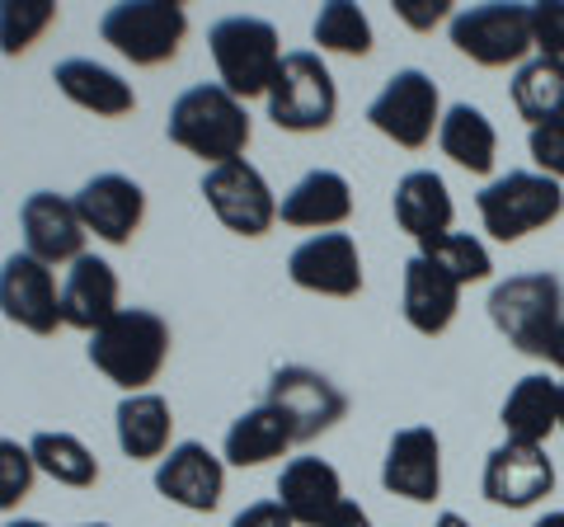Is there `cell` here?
<instances>
[{
    "mask_svg": "<svg viewBox=\"0 0 564 527\" xmlns=\"http://www.w3.org/2000/svg\"><path fill=\"white\" fill-rule=\"evenodd\" d=\"M231 527H296V523L288 518V508L278 499H259V504H245Z\"/></svg>",
    "mask_w": 564,
    "mask_h": 527,
    "instance_id": "obj_38",
    "label": "cell"
},
{
    "mask_svg": "<svg viewBox=\"0 0 564 527\" xmlns=\"http://www.w3.org/2000/svg\"><path fill=\"white\" fill-rule=\"evenodd\" d=\"M395 14L410 29H433L452 14V0H395Z\"/></svg>",
    "mask_w": 564,
    "mask_h": 527,
    "instance_id": "obj_37",
    "label": "cell"
},
{
    "mask_svg": "<svg viewBox=\"0 0 564 527\" xmlns=\"http://www.w3.org/2000/svg\"><path fill=\"white\" fill-rule=\"evenodd\" d=\"M212 62H217L221 90H231L240 104L254 95H269V85L282 66V43L278 29L269 20H254V14H226V20L212 24L207 33Z\"/></svg>",
    "mask_w": 564,
    "mask_h": 527,
    "instance_id": "obj_3",
    "label": "cell"
},
{
    "mask_svg": "<svg viewBox=\"0 0 564 527\" xmlns=\"http://www.w3.org/2000/svg\"><path fill=\"white\" fill-rule=\"evenodd\" d=\"M33 476H39V466H33V452L10 443V438H0V508H20L33 490Z\"/></svg>",
    "mask_w": 564,
    "mask_h": 527,
    "instance_id": "obj_34",
    "label": "cell"
},
{
    "mask_svg": "<svg viewBox=\"0 0 564 527\" xmlns=\"http://www.w3.org/2000/svg\"><path fill=\"white\" fill-rule=\"evenodd\" d=\"M503 433L513 443H532L541 448L545 438L560 429V381H551L545 373L522 377L503 400Z\"/></svg>",
    "mask_w": 564,
    "mask_h": 527,
    "instance_id": "obj_25",
    "label": "cell"
},
{
    "mask_svg": "<svg viewBox=\"0 0 564 527\" xmlns=\"http://www.w3.org/2000/svg\"><path fill=\"white\" fill-rule=\"evenodd\" d=\"M545 363H551V367H560V373H564V321L555 325L551 344H545Z\"/></svg>",
    "mask_w": 564,
    "mask_h": 527,
    "instance_id": "obj_40",
    "label": "cell"
},
{
    "mask_svg": "<svg viewBox=\"0 0 564 527\" xmlns=\"http://www.w3.org/2000/svg\"><path fill=\"white\" fill-rule=\"evenodd\" d=\"M99 33L132 66H161L180 52L188 33V14L174 0H122V6L104 10Z\"/></svg>",
    "mask_w": 564,
    "mask_h": 527,
    "instance_id": "obj_6",
    "label": "cell"
},
{
    "mask_svg": "<svg viewBox=\"0 0 564 527\" xmlns=\"http://www.w3.org/2000/svg\"><path fill=\"white\" fill-rule=\"evenodd\" d=\"M437 147L462 170L489 174L494 155H499V132H494V122L475 109V104H452L443 114V128H437Z\"/></svg>",
    "mask_w": 564,
    "mask_h": 527,
    "instance_id": "obj_28",
    "label": "cell"
},
{
    "mask_svg": "<svg viewBox=\"0 0 564 527\" xmlns=\"http://www.w3.org/2000/svg\"><path fill=\"white\" fill-rule=\"evenodd\" d=\"M122 306H118V273L109 259L99 255H80L70 264L66 283H62V325L70 330H85V335H95L113 321Z\"/></svg>",
    "mask_w": 564,
    "mask_h": 527,
    "instance_id": "obj_20",
    "label": "cell"
},
{
    "mask_svg": "<svg viewBox=\"0 0 564 527\" xmlns=\"http://www.w3.org/2000/svg\"><path fill=\"white\" fill-rule=\"evenodd\" d=\"M532 39L541 57L564 62V0H541L532 6Z\"/></svg>",
    "mask_w": 564,
    "mask_h": 527,
    "instance_id": "obj_35",
    "label": "cell"
},
{
    "mask_svg": "<svg viewBox=\"0 0 564 527\" xmlns=\"http://www.w3.org/2000/svg\"><path fill=\"white\" fill-rule=\"evenodd\" d=\"M76 213L85 222V232H95L109 245H128L137 236L141 217H147V193L128 174H95L76 193Z\"/></svg>",
    "mask_w": 564,
    "mask_h": 527,
    "instance_id": "obj_17",
    "label": "cell"
},
{
    "mask_svg": "<svg viewBox=\"0 0 564 527\" xmlns=\"http://www.w3.org/2000/svg\"><path fill=\"white\" fill-rule=\"evenodd\" d=\"M278 217L288 226H339L352 217V189L339 170H311L302 174L278 203Z\"/></svg>",
    "mask_w": 564,
    "mask_h": 527,
    "instance_id": "obj_22",
    "label": "cell"
},
{
    "mask_svg": "<svg viewBox=\"0 0 564 527\" xmlns=\"http://www.w3.org/2000/svg\"><path fill=\"white\" fill-rule=\"evenodd\" d=\"M527 151H532V161H536L541 174L564 180V118L545 122V128H532V137H527Z\"/></svg>",
    "mask_w": 564,
    "mask_h": 527,
    "instance_id": "obj_36",
    "label": "cell"
},
{
    "mask_svg": "<svg viewBox=\"0 0 564 527\" xmlns=\"http://www.w3.org/2000/svg\"><path fill=\"white\" fill-rule=\"evenodd\" d=\"M263 400L288 415L296 443H311V438H321L325 429H334L348 415V396L339 386H334L325 373H315V367H302V363L278 367L269 377V396Z\"/></svg>",
    "mask_w": 564,
    "mask_h": 527,
    "instance_id": "obj_11",
    "label": "cell"
},
{
    "mask_svg": "<svg viewBox=\"0 0 564 527\" xmlns=\"http://www.w3.org/2000/svg\"><path fill=\"white\" fill-rule=\"evenodd\" d=\"M456 306H462V283L437 269L433 259L414 255L404 264V321H410L419 335H443V330L456 321Z\"/></svg>",
    "mask_w": 564,
    "mask_h": 527,
    "instance_id": "obj_21",
    "label": "cell"
},
{
    "mask_svg": "<svg viewBox=\"0 0 564 527\" xmlns=\"http://www.w3.org/2000/svg\"><path fill=\"white\" fill-rule=\"evenodd\" d=\"M296 443V433L288 424V415H282L278 406H254V410H245L231 429H226V448L221 456L231 466H263V462H273V456H282Z\"/></svg>",
    "mask_w": 564,
    "mask_h": 527,
    "instance_id": "obj_26",
    "label": "cell"
},
{
    "mask_svg": "<svg viewBox=\"0 0 564 527\" xmlns=\"http://www.w3.org/2000/svg\"><path fill=\"white\" fill-rule=\"evenodd\" d=\"M165 132L174 147H184L188 155H198V161L226 165V161H245L250 114H245V104L231 90H221V85H193V90H184L170 104Z\"/></svg>",
    "mask_w": 564,
    "mask_h": 527,
    "instance_id": "obj_1",
    "label": "cell"
},
{
    "mask_svg": "<svg viewBox=\"0 0 564 527\" xmlns=\"http://www.w3.org/2000/svg\"><path fill=\"white\" fill-rule=\"evenodd\" d=\"M419 255L423 259H433L437 269H447L456 283H485V278L494 273V264H489V250L475 236L466 232H447V236H433V240H423L419 245Z\"/></svg>",
    "mask_w": 564,
    "mask_h": 527,
    "instance_id": "obj_32",
    "label": "cell"
},
{
    "mask_svg": "<svg viewBox=\"0 0 564 527\" xmlns=\"http://www.w3.org/2000/svg\"><path fill=\"white\" fill-rule=\"evenodd\" d=\"M221 485H226V466L221 456H212L203 443H180L161 456L155 466V490L193 514H212L221 504Z\"/></svg>",
    "mask_w": 564,
    "mask_h": 527,
    "instance_id": "obj_18",
    "label": "cell"
},
{
    "mask_svg": "<svg viewBox=\"0 0 564 527\" xmlns=\"http://www.w3.org/2000/svg\"><path fill=\"white\" fill-rule=\"evenodd\" d=\"M452 193L443 184V174L433 170H410L404 180L395 184V226L404 236H414L419 245L433 240V236H447L452 232Z\"/></svg>",
    "mask_w": 564,
    "mask_h": 527,
    "instance_id": "obj_24",
    "label": "cell"
},
{
    "mask_svg": "<svg viewBox=\"0 0 564 527\" xmlns=\"http://www.w3.org/2000/svg\"><path fill=\"white\" fill-rule=\"evenodd\" d=\"M315 43L339 57H367L372 52V20L352 6V0H329L315 14Z\"/></svg>",
    "mask_w": 564,
    "mask_h": 527,
    "instance_id": "obj_31",
    "label": "cell"
},
{
    "mask_svg": "<svg viewBox=\"0 0 564 527\" xmlns=\"http://www.w3.org/2000/svg\"><path fill=\"white\" fill-rule=\"evenodd\" d=\"M52 24H57V6L52 0H0V52L20 57Z\"/></svg>",
    "mask_w": 564,
    "mask_h": 527,
    "instance_id": "obj_33",
    "label": "cell"
},
{
    "mask_svg": "<svg viewBox=\"0 0 564 527\" xmlns=\"http://www.w3.org/2000/svg\"><path fill=\"white\" fill-rule=\"evenodd\" d=\"M367 122L391 137L395 147L419 151L433 137V128H443V99H437V80L419 66H404L381 85V95L367 104Z\"/></svg>",
    "mask_w": 564,
    "mask_h": 527,
    "instance_id": "obj_8",
    "label": "cell"
},
{
    "mask_svg": "<svg viewBox=\"0 0 564 527\" xmlns=\"http://www.w3.org/2000/svg\"><path fill=\"white\" fill-rule=\"evenodd\" d=\"M494 330L532 358H545L555 325L564 321V283L555 273H513L489 292Z\"/></svg>",
    "mask_w": 564,
    "mask_h": 527,
    "instance_id": "obj_4",
    "label": "cell"
},
{
    "mask_svg": "<svg viewBox=\"0 0 564 527\" xmlns=\"http://www.w3.org/2000/svg\"><path fill=\"white\" fill-rule=\"evenodd\" d=\"M80 527H109V523H80Z\"/></svg>",
    "mask_w": 564,
    "mask_h": 527,
    "instance_id": "obj_45",
    "label": "cell"
},
{
    "mask_svg": "<svg viewBox=\"0 0 564 527\" xmlns=\"http://www.w3.org/2000/svg\"><path fill=\"white\" fill-rule=\"evenodd\" d=\"M52 80H57V90H62L70 104L90 109L95 118H122V114L137 109L132 85L122 80L118 72H109V66L90 62V57H66V62H57Z\"/></svg>",
    "mask_w": 564,
    "mask_h": 527,
    "instance_id": "obj_23",
    "label": "cell"
},
{
    "mask_svg": "<svg viewBox=\"0 0 564 527\" xmlns=\"http://www.w3.org/2000/svg\"><path fill=\"white\" fill-rule=\"evenodd\" d=\"M0 311L6 321L24 325L29 335H57L62 325V292L43 259L10 255L0 264Z\"/></svg>",
    "mask_w": 564,
    "mask_h": 527,
    "instance_id": "obj_12",
    "label": "cell"
},
{
    "mask_svg": "<svg viewBox=\"0 0 564 527\" xmlns=\"http://www.w3.org/2000/svg\"><path fill=\"white\" fill-rule=\"evenodd\" d=\"M433 527H470V523H466L462 514H437V523H433Z\"/></svg>",
    "mask_w": 564,
    "mask_h": 527,
    "instance_id": "obj_41",
    "label": "cell"
},
{
    "mask_svg": "<svg viewBox=\"0 0 564 527\" xmlns=\"http://www.w3.org/2000/svg\"><path fill=\"white\" fill-rule=\"evenodd\" d=\"M452 43L480 66H518L536 47L532 6H470L452 14Z\"/></svg>",
    "mask_w": 564,
    "mask_h": 527,
    "instance_id": "obj_9",
    "label": "cell"
},
{
    "mask_svg": "<svg viewBox=\"0 0 564 527\" xmlns=\"http://www.w3.org/2000/svg\"><path fill=\"white\" fill-rule=\"evenodd\" d=\"M513 109L532 122V128H545V122L564 118V62L560 57H532L518 66Z\"/></svg>",
    "mask_w": 564,
    "mask_h": 527,
    "instance_id": "obj_29",
    "label": "cell"
},
{
    "mask_svg": "<svg viewBox=\"0 0 564 527\" xmlns=\"http://www.w3.org/2000/svg\"><path fill=\"white\" fill-rule=\"evenodd\" d=\"M475 207H480L485 232L508 245V240H522L541 232V226H551L564 213V189L560 180H551L541 170H513L503 180L485 184Z\"/></svg>",
    "mask_w": 564,
    "mask_h": 527,
    "instance_id": "obj_5",
    "label": "cell"
},
{
    "mask_svg": "<svg viewBox=\"0 0 564 527\" xmlns=\"http://www.w3.org/2000/svg\"><path fill=\"white\" fill-rule=\"evenodd\" d=\"M555 490V462L532 443H499L485 462V499L499 508H532Z\"/></svg>",
    "mask_w": 564,
    "mask_h": 527,
    "instance_id": "obj_14",
    "label": "cell"
},
{
    "mask_svg": "<svg viewBox=\"0 0 564 527\" xmlns=\"http://www.w3.org/2000/svg\"><path fill=\"white\" fill-rule=\"evenodd\" d=\"M33 466L52 476L57 485H70V490H90L99 481V462L95 452L80 443L76 433H33Z\"/></svg>",
    "mask_w": 564,
    "mask_h": 527,
    "instance_id": "obj_30",
    "label": "cell"
},
{
    "mask_svg": "<svg viewBox=\"0 0 564 527\" xmlns=\"http://www.w3.org/2000/svg\"><path fill=\"white\" fill-rule=\"evenodd\" d=\"M263 99H269V118L288 132H325L339 109L334 76L315 52H288Z\"/></svg>",
    "mask_w": 564,
    "mask_h": 527,
    "instance_id": "obj_7",
    "label": "cell"
},
{
    "mask_svg": "<svg viewBox=\"0 0 564 527\" xmlns=\"http://www.w3.org/2000/svg\"><path fill=\"white\" fill-rule=\"evenodd\" d=\"M560 429H564V381H560Z\"/></svg>",
    "mask_w": 564,
    "mask_h": 527,
    "instance_id": "obj_44",
    "label": "cell"
},
{
    "mask_svg": "<svg viewBox=\"0 0 564 527\" xmlns=\"http://www.w3.org/2000/svg\"><path fill=\"white\" fill-rule=\"evenodd\" d=\"M532 527H564V508H560V514H545V518H536Z\"/></svg>",
    "mask_w": 564,
    "mask_h": 527,
    "instance_id": "obj_42",
    "label": "cell"
},
{
    "mask_svg": "<svg viewBox=\"0 0 564 527\" xmlns=\"http://www.w3.org/2000/svg\"><path fill=\"white\" fill-rule=\"evenodd\" d=\"M170 358V325L147 306H122L90 340V363L128 396L147 391Z\"/></svg>",
    "mask_w": 564,
    "mask_h": 527,
    "instance_id": "obj_2",
    "label": "cell"
},
{
    "mask_svg": "<svg viewBox=\"0 0 564 527\" xmlns=\"http://www.w3.org/2000/svg\"><path fill=\"white\" fill-rule=\"evenodd\" d=\"M278 504L296 527H325L344 504V481L321 456H292L278 476Z\"/></svg>",
    "mask_w": 564,
    "mask_h": 527,
    "instance_id": "obj_19",
    "label": "cell"
},
{
    "mask_svg": "<svg viewBox=\"0 0 564 527\" xmlns=\"http://www.w3.org/2000/svg\"><path fill=\"white\" fill-rule=\"evenodd\" d=\"M6 527H47V523H39V518H20V523H6Z\"/></svg>",
    "mask_w": 564,
    "mask_h": 527,
    "instance_id": "obj_43",
    "label": "cell"
},
{
    "mask_svg": "<svg viewBox=\"0 0 564 527\" xmlns=\"http://www.w3.org/2000/svg\"><path fill=\"white\" fill-rule=\"evenodd\" d=\"M24 226V255L52 264H76L85 255V222L76 213V198H57V193H29L20 207Z\"/></svg>",
    "mask_w": 564,
    "mask_h": 527,
    "instance_id": "obj_16",
    "label": "cell"
},
{
    "mask_svg": "<svg viewBox=\"0 0 564 527\" xmlns=\"http://www.w3.org/2000/svg\"><path fill=\"white\" fill-rule=\"evenodd\" d=\"M288 273L296 288L321 292V297H358L362 292V259L358 240L348 232H321L302 240L288 259Z\"/></svg>",
    "mask_w": 564,
    "mask_h": 527,
    "instance_id": "obj_13",
    "label": "cell"
},
{
    "mask_svg": "<svg viewBox=\"0 0 564 527\" xmlns=\"http://www.w3.org/2000/svg\"><path fill=\"white\" fill-rule=\"evenodd\" d=\"M113 419H118V448L128 452L132 462H151V456H165L170 452L174 415H170V400L165 396H155V391L122 396Z\"/></svg>",
    "mask_w": 564,
    "mask_h": 527,
    "instance_id": "obj_27",
    "label": "cell"
},
{
    "mask_svg": "<svg viewBox=\"0 0 564 527\" xmlns=\"http://www.w3.org/2000/svg\"><path fill=\"white\" fill-rule=\"evenodd\" d=\"M203 198L236 236H263L278 222V198L250 161H226L203 174Z\"/></svg>",
    "mask_w": 564,
    "mask_h": 527,
    "instance_id": "obj_10",
    "label": "cell"
},
{
    "mask_svg": "<svg viewBox=\"0 0 564 527\" xmlns=\"http://www.w3.org/2000/svg\"><path fill=\"white\" fill-rule=\"evenodd\" d=\"M381 485L410 504H433L443 490V443L433 429L410 424L391 438L381 462Z\"/></svg>",
    "mask_w": 564,
    "mask_h": 527,
    "instance_id": "obj_15",
    "label": "cell"
},
{
    "mask_svg": "<svg viewBox=\"0 0 564 527\" xmlns=\"http://www.w3.org/2000/svg\"><path fill=\"white\" fill-rule=\"evenodd\" d=\"M325 527H377V523H372V518H367V508H362V504H352V499H344L339 508H334V518H329Z\"/></svg>",
    "mask_w": 564,
    "mask_h": 527,
    "instance_id": "obj_39",
    "label": "cell"
}]
</instances>
